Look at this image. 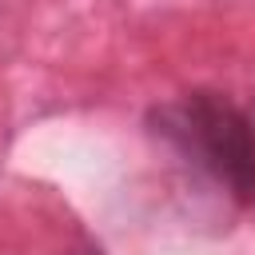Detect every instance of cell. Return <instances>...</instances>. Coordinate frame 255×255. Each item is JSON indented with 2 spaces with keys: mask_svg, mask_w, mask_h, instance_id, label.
Segmentation results:
<instances>
[{
  "mask_svg": "<svg viewBox=\"0 0 255 255\" xmlns=\"http://www.w3.org/2000/svg\"><path fill=\"white\" fill-rule=\"evenodd\" d=\"M151 131L215 179L231 199L255 203V135L247 108L215 92H191L151 112Z\"/></svg>",
  "mask_w": 255,
  "mask_h": 255,
  "instance_id": "obj_1",
  "label": "cell"
},
{
  "mask_svg": "<svg viewBox=\"0 0 255 255\" xmlns=\"http://www.w3.org/2000/svg\"><path fill=\"white\" fill-rule=\"evenodd\" d=\"M247 124H251V135H255V104L247 108Z\"/></svg>",
  "mask_w": 255,
  "mask_h": 255,
  "instance_id": "obj_2",
  "label": "cell"
}]
</instances>
